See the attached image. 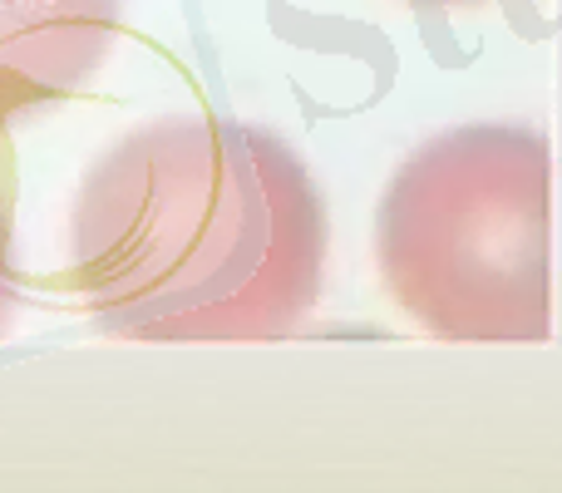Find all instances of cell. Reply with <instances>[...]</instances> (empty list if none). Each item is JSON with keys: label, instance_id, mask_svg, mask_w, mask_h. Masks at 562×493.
Listing matches in <instances>:
<instances>
[{"label": "cell", "instance_id": "1", "mask_svg": "<svg viewBox=\"0 0 562 493\" xmlns=\"http://www.w3.org/2000/svg\"><path fill=\"white\" fill-rule=\"evenodd\" d=\"M85 287L134 336H277L316 301L321 203L237 124L134 134L85 193Z\"/></svg>", "mask_w": 562, "mask_h": 493}, {"label": "cell", "instance_id": "3", "mask_svg": "<svg viewBox=\"0 0 562 493\" xmlns=\"http://www.w3.org/2000/svg\"><path fill=\"white\" fill-rule=\"evenodd\" d=\"M409 5H429V10H449V5H488V0H409Z\"/></svg>", "mask_w": 562, "mask_h": 493}, {"label": "cell", "instance_id": "2", "mask_svg": "<svg viewBox=\"0 0 562 493\" xmlns=\"http://www.w3.org/2000/svg\"><path fill=\"white\" fill-rule=\"evenodd\" d=\"M385 287L445 340L548 336V144L518 124L429 138L375 223Z\"/></svg>", "mask_w": 562, "mask_h": 493}]
</instances>
